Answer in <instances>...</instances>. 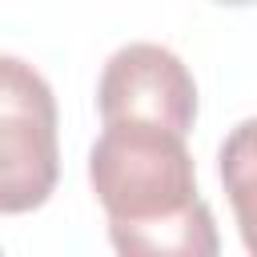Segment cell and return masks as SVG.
<instances>
[{
  "mask_svg": "<svg viewBox=\"0 0 257 257\" xmlns=\"http://www.w3.org/2000/svg\"><path fill=\"white\" fill-rule=\"evenodd\" d=\"M88 185L124 257H213V209L197 193L185 133L145 120H104L88 153Z\"/></svg>",
  "mask_w": 257,
  "mask_h": 257,
  "instance_id": "6da1fadb",
  "label": "cell"
},
{
  "mask_svg": "<svg viewBox=\"0 0 257 257\" xmlns=\"http://www.w3.org/2000/svg\"><path fill=\"white\" fill-rule=\"evenodd\" d=\"M56 181V96L28 60L0 52V213L40 209Z\"/></svg>",
  "mask_w": 257,
  "mask_h": 257,
  "instance_id": "7a4b0ae2",
  "label": "cell"
},
{
  "mask_svg": "<svg viewBox=\"0 0 257 257\" xmlns=\"http://www.w3.org/2000/svg\"><path fill=\"white\" fill-rule=\"evenodd\" d=\"M96 108L100 120H145L189 137L197 120V80L173 48L133 40L104 60Z\"/></svg>",
  "mask_w": 257,
  "mask_h": 257,
  "instance_id": "3957f363",
  "label": "cell"
},
{
  "mask_svg": "<svg viewBox=\"0 0 257 257\" xmlns=\"http://www.w3.org/2000/svg\"><path fill=\"white\" fill-rule=\"evenodd\" d=\"M221 185L237 217L245 249L257 257V116L241 120L221 145Z\"/></svg>",
  "mask_w": 257,
  "mask_h": 257,
  "instance_id": "277c9868",
  "label": "cell"
},
{
  "mask_svg": "<svg viewBox=\"0 0 257 257\" xmlns=\"http://www.w3.org/2000/svg\"><path fill=\"white\" fill-rule=\"evenodd\" d=\"M213 4H229V8H245V4H257V0H213Z\"/></svg>",
  "mask_w": 257,
  "mask_h": 257,
  "instance_id": "5b68a950",
  "label": "cell"
}]
</instances>
